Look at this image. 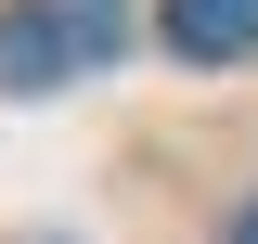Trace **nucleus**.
<instances>
[{"mask_svg":"<svg viewBox=\"0 0 258 244\" xmlns=\"http://www.w3.org/2000/svg\"><path fill=\"white\" fill-rule=\"evenodd\" d=\"M155 39L181 64H245L258 52V0H155Z\"/></svg>","mask_w":258,"mask_h":244,"instance_id":"1","label":"nucleus"},{"mask_svg":"<svg viewBox=\"0 0 258 244\" xmlns=\"http://www.w3.org/2000/svg\"><path fill=\"white\" fill-rule=\"evenodd\" d=\"M39 26H52L64 77H78V64H116L129 52V0H39Z\"/></svg>","mask_w":258,"mask_h":244,"instance_id":"2","label":"nucleus"},{"mask_svg":"<svg viewBox=\"0 0 258 244\" xmlns=\"http://www.w3.org/2000/svg\"><path fill=\"white\" fill-rule=\"evenodd\" d=\"M0 90H64V52L39 26V0H0Z\"/></svg>","mask_w":258,"mask_h":244,"instance_id":"3","label":"nucleus"},{"mask_svg":"<svg viewBox=\"0 0 258 244\" xmlns=\"http://www.w3.org/2000/svg\"><path fill=\"white\" fill-rule=\"evenodd\" d=\"M220 244H258V193H245V206H232V218H220Z\"/></svg>","mask_w":258,"mask_h":244,"instance_id":"4","label":"nucleus"}]
</instances>
